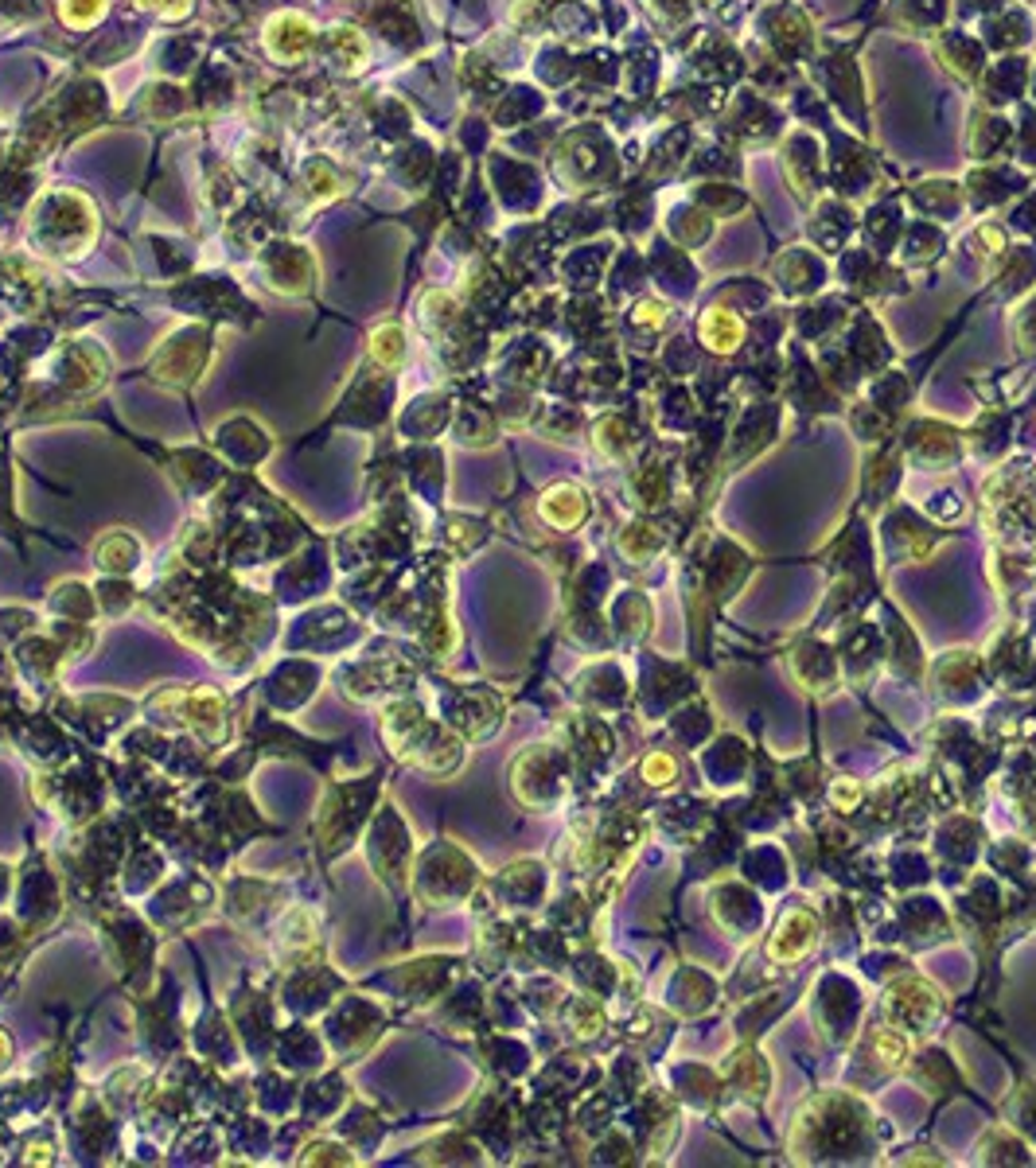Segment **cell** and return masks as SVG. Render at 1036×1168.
<instances>
[{
  "label": "cell",
  "mask_w": 1036,
  "mask_h": 1168,
  "mask_svg": "<svg viewBox=\"0 0 1036 1168\" xmlns=\"http://www.w3.org/2000/svg\"><path fill=\"white\" fill-rule=\"evenodd\" d=\"M869 1110L865 1102L846 1098V1094H822L811 1098L795 1118L791 1150L799 1161H838L850 1157L869 1133Z\"/></svg>",
  "instance_id": "6da1fadb"
},
{
  "label": "cell",
  "mask_w": 1036,
  "mask_h": 1168,
  "mask_svg": "<svg viewBox=\"0 0 1036 1168\" xmlns=\"http://www.w3.org/2000/svg\"><path fill=\"white\" fill-rule=\"evenodd\" d=\"M888 1017L904 1032H931V1024L943 1013V997L920 978H904L888 989Z\"/></svg>",
  "instance_id": "7a4b0ae2"
},
{
  "label": "cell",
  "mask_w": 1036,
  "mask_h": 1168,
  "mask_svg": "<svg viewBox=\"0 0 1036 1168\" xmlns=\"http://www.w3.org/2000/svg\"><path fill=\"white\" fill-rule=\"evenodd\" d=\"M814 935H818V924H814L811 911L807 908L783 911L776 935L768 939V954H772L776 963H799L814 946Z\"/></svg>",
  "instance_id": "3957f363"
},
{
  "label": "cell",
  "mask_w": 1036,
  "mask_h": 1168,
  "mask_svg": "<svg viewBox=\"0 0 1036 1168\" xmlns=\"http://www.w3.org/2000/svg\"><path fill=\"white\" fill-rule=\"evenodd\" d=\"M585 515H589V499H585V491L574 487V483H557V487L546 491V499H542V519L550 522V526H557V530H577V526L585 522Z\"/></svg>",
  "instance_id": "277c9868"
},
{
  "label": "cell",
  "mask_w": 1036,
  "mask_h": 1168,
  "mask_svg": "<svg viewBox=\"0 0 1036 1168\" xmlns=\"http://www.w3.org/2000/svg\"><path fill=\"white\" fill-rule=\"evenodd\" d=\"M702 339L713 347V351H737L740 339H744V324H740L733 312H721V308H713V312H705L702 319Z\"/></svg>",
  "instance_id": "5b68a950"
},
{
  "label": "cell",
  "mask_w": 1036,
  "mask_h": 1168,
  "mask_svg": "<svg viewBox=\"0 0 1036 1168\" xmlns=\"http://www.w3.org/2000/svg\"><path fill=\"white\" fill-rule=\"evenodd\" d=\"M869 1048H873V1059H877L885 1071H896L908 1059V1037L896 1032V1028H873Z\"/></svg>",
  "instance_id": "8992f818"
},
{
  "label": "cell",
  "mask_w": 1036,
  "mask_h": 1168,
  "mask_svg": "<svg viewBox=\"0 0 1036 1168\" xmlns=\"http://www.w3.org/2000/svg\"><path fill=\"white\" fill-rule=\"evenodd\" d=\"M737 1067H740V1076L733 1079V1083H737V1087L748 1094V1098H764V1094H768V1083H772L764 1056H760V1052H740Z\"/></svg>",
  "instance_id": "52a82bcc"
},
{
  "label": "cell",
  "mask_w": 1036,
  "mask_h": 1168,
  "mask_svg": "<svg viewBox=\"0 0 1036 1168\" xmlns=\"http://www.w3.org/2000/svg\"><path fill=\"white\" fill-rule=\"evenodd\" d=\"M659 545H663V538H659V530H651L647 522H635V526H628L620 534V554L631 557V561H647V557L659 554Z\"/></svg>",
  "instance_id": "ba28073f"
},
{
  "label": "cell",
  "mask_w": 1036,
  "mask_h": 1168,
  "mask_svg": "<svg viewBox=\"0 0 1036 1168\" xmlns=\"http://www.w3.org/2000/svg\"><path fill=\"white\" fill-rule=\"evenodd\" d=\"M643 779L651 787H674L678 783V760L670 752H651L643 760Z\"/></svg>",
  "instance_id": "9c48e42d"
},
{
  "label": "cell",
  "mask_w": 1036,
  "mask_h": 1168,
  "mask_svg": "<svg viewBox=\"0 0 1036 1168\" xmlns=\"http://www.w3.org/2000/svg\"><path fill=\"white\" fill-rule=\"evenodd\" d=\"M834 802H838V811H853V806L861 802V787H857V783H846V779H842V783L834 787Z\"/></svg>",
  "instance_id": "30bf717a"
}]
</instances>
